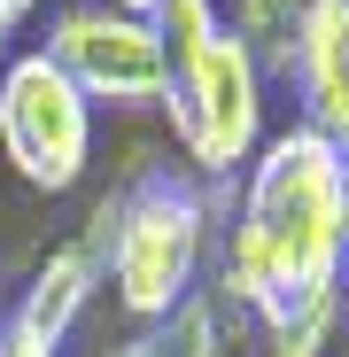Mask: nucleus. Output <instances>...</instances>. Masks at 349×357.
<instances>
[{
	"mask_svg": "<svg viewBox=\"0 0 349 357\" xmlns=\"http://www.w3.org/2000/svg\"><path fill=\"white\" fill-rule=\"evenodd\" d=\"M341 257V148L295 116L287 132H264V148L241 171V210H233V241L217 257L210 295L233 319H264L272 303L334 287Z\"/></svg>",
	"mask_w": 349,
	"mask_h": 357,
	"instance_id": "f257e3e1",
	"label": "nucleus"
},
{
	"mask_svg": "<svg viewBox=\"0 0 349 357\" xmlns=\"http://www.w3.org/2000/svg\"><path fill=\"white\" fill-rule=\"evenodd\" d=\"M210 195L194 187L187 171H140L125 187V218H116V241H109V287L140 326L171 319L202 287V264H210Z\"/></svg>",
	"mask_w": 349,
	"mask_h": 357,
	"instance_id": "f03ea898",
	"label": "nucleus"
},
{
	"mask_svg": "<svg viewBox=\"0 0 349 357\" xmlns=\"http://www.w3.org/2000/svg\"><path fill=\"white\" fill-rule=\"evenodd\" d=\"M264 93L272 78L225 24L187 63H171L163 109H171V140H179V163L194 187H233V171H249V155L264 148Z\"/></svg>",
	"mask_w": 349,
	"mask_h": 357,
	"instance_id": "7ed1b4c3",
	"label": "nucleus"
},
{
	"mask_svg": "<svg viewBox=\"0 0 349 357\" xmlns=\"http://www.w3.org/2000/svg\"><path fill=\"white\" fill-rule=\"evenodd\" d=\"M39 54L86 93V109H163L171 63H163V39L148 16H125L109 0H63L47 16Z\"/></svg>",
	"mask_w": 349,
	"mask_h": 357,
	"instance_id": "20e7f679",
	"label": "nucleus"
},
{
	"mask_svg": "<svg viewBox=\"0 0 349 357\" xmlns=\"http://www.w3.org/2000/svg\"><path fill=\"white\" fill-rule=\"evenodd\" d=\"M0 155L39 195H70L93 163V109L39 47L0 70Z\"/></svg>",
	"mask_w": 349,
	"mask_h": 357,
	"instance_id": "39448f33",
	"label": "nucleus"
},
{
	"mask_svg": "<svg viewBox=\"0 0 349 357\" xmlns=\"http://www.w3.org/2000/svg\"><path fill=\"white\" fill-rule=\"evenodd\" d=\"M287 86L303 101V125L349 155V0H303V39L287 63Z\"/></svg>",
	"mask_w": 349,
	"mask_h": 357,
	"instance_id": "423d86ee",
	"label": "nucleus"
},
{
	"mask_svg": "<svg viewBox=\"0 0 349 357\" xmlns=\"http://www.w3.org/2000/svg\"><path fill=\"white\" fill-rule=\"evenodd\" d=\"M93 287H101V264H93L78 241H63V249H47V257H39V272L24 280L8 326H24V334H31V342H47V349H63V342H70V326H78V319H86V303H93Z\"/></svg>",
	"mask_w": 349,
	"mask_h": 357,
	"instance_id": "0eeeda50",
	"label": "nucleus"
},
{
	"mask_svg": "<svg viewBox=\"0 0 349 357\" xmlns=\"http://www.w3.org/2000/svg\"><path fill=\"white\" fill-rule=\"evenodd\" d=\"M225 31L256 54L264 78H287L295 39H303V0H233V8H225Z\"/></svg>",
	"mask_w": 349,
	"mask_h": 357,
	"instance_id": "6e6552de",
	"label": "nucleus"
},
{
	"mask_svg": "<svg viewBox=\"0 0 349 357\" xmlns=\"http://www.w3.org/2000/svg\"><path fill=\"white\" fill-rule=\"evenodd\" d=\"M256 326H264V357H326L341 334V303H334V287H318L295 303H272Z\"/></svg>",
	"mask_w": 349,
	"mask_h": 357,
	"instance_id": "1a4fd4ad",
	"label": "nucleus"
},
{
	"mask_svg": "<svg viewBox=\"0 0 349 357\" xmlns=\"http://www.w3.org/2000/svg\"><path fill=\"white\" fill-rule=\"evenodd\" d=\"M148 334H155L163 357H225V349H233V311L217 303L210 287H194L187 303L171 311V319H155Z\"/></svg>",
	"mask_w": 349,
	"mask_h": 357,
	"instance_id": "9d476101",
	"label": "nucleus"
},
{
	"mask_svg": "<svg viewBox=\"0 0 349 357\" xmlns=\"http://www.w3.org/2000/svg\"><path fill=\"white\" fill-rule=\"evenodd\" d=\"M148 24H155V39H163V63H187V54L225 24V8H217V0H155Z\"/></svg>",
	"mask_w": 349,
	"mask_h": 357,
	"instance_id": "9b49d317",
	"label": "nucleus"
},
{
	"mask_svg": "<svg viewBox=\"0 0 349 357\" xmlns=\"http://www.w3.org/2000/svg\"><path fill=\"white\" fill-rule=\"evenodd\" d=\"M0 357H54L47 342H31L24 326H8V319H0Z\"/></svg>",
	"mask_w": 349,
	"mask_h": 357,
	"instance_id": "f8f14e48",
	"label": "nucleus"
},
{
	"mask_svg": "<svg viewBox=\"0 0 349 357\" xmlns=\"http://www.w3.org/2000/svg\"><path fill=\"white\" fill-rule=\"evenodd\" d=\"M101 357H163V349H155V334H125V342H109Z\"/></svg>",
	"mask_w": 349,
	"mask_h": 357,
	"instance_id": "ddd939ff",
	"label": "nucleus"
},
{
	"mask_svg": "<svg viewBox=\"0 0 349 357\" xmlns=\"http://www.w3.org/2000/svg\"><path fill=\"white\" fill-rule=\"evenodd\" d=\"M39 8H47V0H0V24L16 31V24H24V16H39Z\"/></svg>",
	"mask_w": 349,
	"mask_h": 357,
	"instance_id": "4468645a",
	"label": "nucleus"
},
{
	"mask_svg": "<svg viewBox=\"0 0 349 357\" xmlns=\"http://www.w3.org/2000/svg\"><path fill=\"white\" fill-rule=\"evenodd\" d=\"M334 303H341V334H349V257H341V272H334Z\"/></svg>",
	"mask_w": 349,
	"mask_h": 357,
	"instance_id": "2eb2a0df",
	"label": "nucleus"
},
{
	"mask_svg": "<svg viewBox=\"0 0 349 357\" xmlns=\"http://www.w3.org/2000/svg\"><path fill=\"white\" fill-rule=\"evenodd\" d=\"M8 39H16V31H8V24H0V70H8V63H16V47H8Z\"/></svg>",
	"mask_w": 349,
	"mask_h": 357,
	"instance_id": "dca6fc26",
	"label": "nucleus"
},
{
	"mask_svg": "<svg viewBox=\"0 0 349 357\" xmlns=\"http://www.w3.org/2000/svg\"><path fill=\"white\" fill-rule=\"evenodd\" d=\"M109 8H125V16H148V8H155V0H109Z\"/></svg>",
	"mask_w": 349,
	"mask_h": 357,
	"instance_id": "f3484780",
	"label": "nucleus"
},
{
	"mask_svg": "<svg viewBox=\"0 0 349 357\" xmlns=\"http://www.w3.org/2000/svg\"><path fill=\"white\" fill-rule=\"evenodd\" d=\"M341 225H349V155H341Z\"/></svg>",
	"mask_w": 349,
	"mask_h": 357,
	"instance_id": "a211bd4d",
	"label": "nucleus"
}]
</instances>
